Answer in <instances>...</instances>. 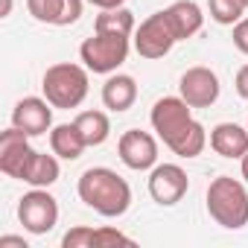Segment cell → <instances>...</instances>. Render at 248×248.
Instances as JSON below:
<instances>
[{"label": "cell", "instance_id": "cell-16", "mask_svg": "<svg viewBox=\"0 0 248 248\" xmlns=\"http://www.w3.org/2000/svg\"><path fill=\"white\" fill-rule=\"evenodd\" d=\"M164 12H167V18H170V24H172L175 35H178V41L193 38V35L202 30V24H204L202 6L196 3V0H175V3L167 6Z\"/></svg>", "mask_w": 248, "mask_h": 248}, {"label": "cell", "instance_id": "cell-6", "mask_svg": "<svg viewBox=\"0 0 248 248\" xmlns=\"http://www.w3.org/2000/svg\"><path fill=\"white\" fill-rule=\"evenodd\" d=\"M178 35L167 18V12H155L149 15L138 30H135V50L140 59H164L172 47H175Z\"/></svg>", "mask_w": 248, "mask_h": 248}, {"label": "cell", "instance_id": "cell-1", "mask_svg": "<svg viewBox=\"0 0 248 248\" xmlns=\"http://www.w3.org/2000/svg\"><path fill=\"white\" fill-rule=\"evenodd\" d=\"M76 193L91 210H96L105 219H117V216H123L132 207V187H129V181L123 175H117L114 170H108V167L85 170L79 175Z\"/></svg>", "mask_w": 248, "mask_h": 248}, {"label": "cell", "instance_id": "cell-15", "mask_svg": "<svg viewBox=\"0 0 248 248\" xmlns=\"http://www.w3.org/2000/svg\"><path fill=\"white\" fill-rule=\"evenodd\" d=\"M138 99V82L129 73H111L102 85V105L114 114L129 111Z\"/></svg>", "mask_w": 248, "mask_h": 248}, {"label": "cell", "instance_id": "cell-23", "mask_svg": "<svg viewBox=\"0 0 248 248\" xmlns=\"http://www.w3.org/2000/svg\"><path fill=\"white\" fill-rule=\"evenodd\" d=\"M108 245H135V239L120 233L117 228H93V248H108Z\"/></svg>", "mask_w": 248, "mask_h": 248}, {"label": "cell", "instance_id": "cell-25", "mask_svg": "<svg viewBox=\"0 0 248 248\" xmlns=\"http://www.w3.org/2000/svg\"><path fill=\"white\" fill-rule=\"evenodd\" d=\"M233 47L248 56V18H242V21L233 24Z\"/></svg>", "mask_w": 248, "mask_h": 248}, {"label": "cell", "instance_id": "cell-18", "mask_svg": "<svg viewBox=\"0 0 248 248\" xmlns=\"http://www.w3.org/2000/svg\"><path fill=\"white\" fill-rule=\"evenodd\" d=\"M50 149H53V155H59L64 161H76V158H82L88 143H85L82 132L76 129V123H62V126L50 129Z\"/></svg>", "mask_w": 248, "mask_h": 248}, {"label": "cell", "instance_id": "cell-11", "mask_svg": "<svg viewBox=\"0 0 248 248\" xmlns=\"http://www.w3.org/2000/svg\"><path fill=\"white\" fill-rule=\"evenodd\" d=\"M12 126L27 132L30 138L47 135L53 129V105L41 96H24L12 111Z\"/></svg>", "mask_w": 248, "mask_h": 248}, {"label": "cell", "instance_id": "cell-13", "mask_svg": "<svg viewBox=\"0 0 248 248\" xmlns=\"http://www.w3.org/2000/svg\"><path fill=\"white\" fill-rule=\"evenodd\" d=\"M27 9L41 24L70 27L82 15V0H27Z\"/></svg>", "mask_w": 248, "mask_h": 248}, {"label": "cell", "instance_id": "cell-19", "mask_svg": "<svg viewBox=\"0 0 248 248\" xmlns=\"http://www.w3.org/2000/svg\"><path fill=\"white\" fill-rule=\"evenodd\" d=\"M73 123H76V129L82 132L88 146H102L108 140V135H111V123H108V117L102 111H82Z\"/></svg>", "mask_w": 248, "mask_h": 248}, {"label": "cell", "instance_id": "cell-5", "mask_svg": "<svg viewBox=\"0 0 248 248\" xmlns=\"http://www.w3.org/2000/svg\"><path fill=\"white\" fill-rule=\"evenodd\" d=\"M149 123L152 129L158 132V138L172 146L193 123V108L181 99V96H161L155 105H152V114H149Z\"/></svg>", "mask_w": 248, "mask_h": 248}, {"label": "cell", "instance_id": "cell-24", "mask_svg": "<svg viewBox=\"0 0 248 248\" xmlns=\"http://www.w3.org/2000/svg\"><path fill=\"white\" fill-rule=\"evenodd\" d=\"M62 248H93V228L76 225L62 236Z\"/></svg>", "mask_w": 248, "mask_h": 248}, {"label": "cell", "instance_id": "cell-28", "mask_svg": "<svg viewBox=\"0 0 248 248\" xmlns=\"http://www.w3.org/2000/svg\"><path fill=\"white\" fill-rule=\"evenodd\" d=\"M91 6H96V9H117V6H123L126 0H88Z\"/></svg>", "mask_w": 248, "mask_h": 248}, {"label": "cell", "instance_id": "cell-21", "mask_svg": "<svg viewBox=\"0 0 248 248\" xmlns=\"http://www.w3.org/2000/svg\"><path fill=\"white\" fill-rule=\"evenodd\" d=\"M204 146H207V132H204V126L199 120H193L190 123V129L170 146L178 158H199L202 152H204Z\"/></svg>", "mask_w": 248, "mask_h": 248}, {"label": "cell", "instance_id": "cell-9", "mask_svg": "<svg viewBox=\"0 0 248 248\" xmlns=\"http://www.w3.org/2000/svg\"><path fill=\"white\" fill-rule=\"evenodd\" d=\"M219 76L210 67H190L178 82V96L190 108H210L219 99Z\"/></svg>", "mask_w": 248, "mask_h": 248}, {"label": "cell", "instance_id": "cell-29", "mask_svg": "<svg viewBox=\"0 0 248 248\" xmlns=\"http://www.w3.org/2000/svg\"><path fill=\"white\" fill-rule=\"evenodd\" d=\"M239 170H242V178H245V184H248V152L239 158Z\"/></svg>", "mask_w": 248, "mask_h": 248}, {"label": "cell", "instance_id": "cell-26", "mask_svg": "<svg viewBox=\"0 0 248 248\" xmlns=\"http://www.w3.org/2000/svg\"><path fill=\"white\" fill-rule=\"evenodd\" d=\"M233 88H236V93H239L242 99H248V64H242V67L236 70V79H233Z\"/></svg>", "mask_w": 248, "mask_h": 248}, {"label": "cell", "instance_id": "cell-17", "mask_svg": "<svg viewBox=\"0 0 248 248\" xmlns=\"http://www.w3.org/2000/svg\"><path fill=\"white\" fill-rule=\"evenodd\" d=\"M56 158L59 155H44V152H35L32 149V155L27 158L18 181H27L30 187H50V184H56L59 181V172H62Z\"/></svg>", "mask_w": 248, "mask_h": 248}, {"label": "cell", "instance_id": "cell-10", "mask_svg": "<svg viewBox=\"0 0 248 248\" xmlns=\"http://www.w3.org/2000/svg\"><path fill=\"white\" fill-rule=\"evenodd\" d=\"M117 155H120L123 164H126L129 170H135V172L152 170L158 164V140L149 132L129 129V132H123V138L117 143Z\"/></svg>", "mask_w": 248, "mask_h": 248}, {"label": "cell", "instance_id": "cell-31", "mask_svg": "<svg viewBox=\"0 0 248 248\" xmlns=\"http://www.w3.org/2000/svg\"><path fill=\"white\" fill-rule=\"evenodd\" d=\"M245 6H248V0H245Z\"/></svg>", "mask_w": 248, "mask_h": 248}, {"label": "cell", "instance_id": "cell-14", "mask_svg": "<svg viewBox=\"0 0 248 248\" xmlns=\"http://www.w3.org/2000/svg\"><path fill=\"white\" fill-rule=\"evenodd\" d=\"M210 149L222 158H242L248 152V126L236 123H219L210 129Z\"/></svg>", "mask_w": 248, "mask_h": 248}, {"label": "cell", "instance_id": "cell-20", "mask_svg": "<svg viewBox=\"0 0 248 248\" xmlns=\"http://www.w3.org/2000/svg\"><path fill=\"white\" fill-rule=\"evenodd\" d=\"M93 32H120V35H132L135 32V15L126 6L117 9H99L93 21Z\"/></svg>", "mask_w": 248, "mask_h": 248}, {"label": "cell", "instance_id": "cell-12", "mask_svg": "<svg viewBox=\"0 0 248 248\" xmlns=\"http://www.w3.org/2000/svg\"><path fill=\"white\" fill-rule=\"evenodd\" d=\"M30 155H32V146H30L27 132L9 126L3 135H0V170H3L9 178H21V170H24Z\"/></svg>", "mask_w": 248, "mask_h": 248}, {"label": "cell", "instance_id": "cell-8", "mask_svg": "<svg viewBox=\"0 0 248 248\" xmlns=\"http://www.w3.org/2000/svg\"><path fill=\"white\" fill-rule=\"evenodd\" d=\"M190 190V178L178 164H155L149 172V196L161 207L178 204Z\"/></svg>", "mask_w": 248, "mask_h": 248}, {"label": "cell", "instance_id": "cell-3", "mask_svg": "<svg viewBox=\"0 0 248 248\" xmlns=\"http://www.w3.org/2000/svg\"><path fill=\"white\" fill-rule=\"evenodd\" d=\"M41 91L53 108H64V111L79 108L88 96V67L73 62H59L47 67L41 79Z\"/></svg>", "mask_w": 248, "mask_h": 248}, {"label": "cell", "instance_id": "cell-30", "mask_svg": "<svg viewBox=\"0 0 248 248\" xmlns=\"http://www.w3.org/2000/svg\"><path fill=\"white\" fill-rule=\"evenodd\" d=\"M12 15V0H3V9H0V18H9Z\"/></svg>", "mask_w": 248, "mask_h": 248}, {"label": "cell", "instance_id": "cell-22", "mask_svg": "<svg viewBox=\"0 0 248 248\" xmlns=\"http://www.w3.org/2000/svg\"><path fill=\"white\" fill-rule=\"evenodd\" d=\"M210 18L222 27H233L236 21H242V12L248 9L245 0H207Z\"/></svg>", "mask_w": 248, "mask_h": 248}, {"label": "cell", "instance_id": "cell-7", "mask_svg": "<svg viewBox=\"0 0 248 248\" xmlns=\"http://www.w3.org/2000/svg\"><path fill=\"white\" fill-rule=\"evenodd\" d=\"M18 219L35 236L50 233L59 222V202L47 193V187H32L18 204Z\"/></svg>", "mask_w": 248, "mask_h": 248}, {"label": "cell", "instance_id": "cell-27", "mask_svg": "<svg viewBox=\"0 0 248 248\" xmlns=\"http://www.w3.org/2000/svg\"><path fill=\"white\" fill-rule=\"evenodd\" d=\"M9 245L27 248V239H24V236H0V248H9Z\"/></svg>", "mask_w": 248, "mask_h": 248}, {"label": "cell", "instance_id": "cell-2", "mask_svg": "<svg viewBox=\"0 0 248 248\" xmlns=\"http://www.w3.org/2000/svg\"><path fill=\"white\" fill-rule=\"evenodd\" d=\"M207 213L216 225L239 231L248 225V190L231 175H219L207 187Z\"/></svg>", "mask_w": 248, "mask_h": 248}, {"label": "cell", "instance_id": "cell-4", "mask_svg": "<svg viewBox=\"0 0 248 248\" xmlns=\"http://www.w3.org/2000/svg\"><path fill=\"white\" fill-rule=\"evenodd\" d=\"M129 35H120V32H93L91 38L82 41L79 47V59L85 62V67L91 73H117V67L129 59Z\"/></svg>", "mask_w": 248, "mask_h": 248}]
</instances>
